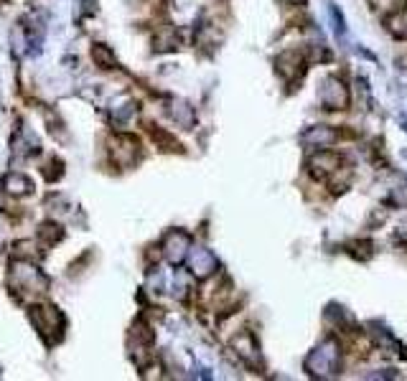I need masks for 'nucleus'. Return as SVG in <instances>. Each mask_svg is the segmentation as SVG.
Returning <instances> with one entry per match:
<instances>
[{"instance_id":"nucleus-7","label":"nucleus","mask_w":407,"mask_h":381,"mask_svg":"<svg viewBox=\"0 0 407 381\" xmlns=\"http://www.w3.org/2000/svg\"><path fill=\"white\" fill-rule=\"evenodd\" d=\"M217 270V259L209 249H194L191 252V272L196 277H209Z\"/></svg>"},{"instance_id":"nucleus-11","label":"nucleus","mask_w":407,"mask_h":381,"mask_svg":"<svg viewBox=\"0 0 407 381\" xmlns=\"http://www.w3.org/2000/svg\"><path fill=\"white\" fill-rule=\"evenodd\" d=\"M92 59L100 64L102 69H112V66H118V62H115V53L102 44H97L94 49H92Z\"/></svg>"},{"instance_id":"nucleus-9","label":"nucleus","mask_w":407,"mask_h":381,"mask_svg":"<svg viewBox=\"0 0 407 381\" xmlns=\"http://www.w3.org/2000/svg\"><path fill=\"white\" fill-rule=\"evenodd\" d=\"M278 71H280L285 79L300 77V74H303V59H300L296 51H285L280 59H278Z\"/></svg>"},{"instance_id":"nucleus-8","label":"nucleus","mask_w":407,"mask_h":381,"mask_svg":"<svg viewBox=\"0 0 407 381\" xmlns=\"http://www.w3.org/2000/svg\"><path fill=\"white\" fill-rule=\"evenodd\" d=\"M336 130L334 127H328V124H316V127H311L306 135H303V142L308 145H313V148H328V145H334L336 142Z\"/></svg>"},{"instance_id":"nucleus-13","label":"nucleus","mask_w":407,"mask_h":381,"mask_svg":"<svg viewBox=\"0 0 407 381\" xmlns=\"http://www.w3.org/2000/svg\"><path fill=\"white\" fill-rule=\"evenodd\" d=\"M389 31L397 36V38H405L407 36V16L405 13H395V16H389Z\"/></svg>"},{"instance_id":"nucleus-5","label":"nucleus","mask_w":407,"mask_h":381,"mask_svg":"<svg viewBox=\"0 0 407 381\" xmlns=\"http://www.w3.org/2000/svg\"><path fill=\"white\" fill-rule=\"evenodd\" d=\"M308 166H311V173H313V176L324 178V176H328V173H334V170L341 166V158H339L336 153L321 148V153H316V155L311 158Z\"/></svg>"},{"instance_id":"nucleus-6","label":"nucleus","mask_w":407,"mask_h":381,"mask_svg":"<svg viewBox=\"0 0 407 381\" xmlns=\"http://www.w3.org/2000/svg\"><path fill=\"white\" fill-rule=\"evenodd\" d=\"M186 249H189V237L183 234V231H173L166 237V244H163V254L168 257V262H181L183 254H186Z\"/></svg>"},{"instance_id":"nucleus-3","label":"nucleus","mask_w":407,"mask_h":381,"mask_svg":"<svg viewBox=\"0 0 407 381\" xmlns=\"http://www.w3.org/2000/svg\"><path fill=\"white\" fill-rule=\"evenodd\" d=\"M318 99H321V105L326 109H344L349 105V89L339 77H328V79L321 81Z\"/></svg>"},{"instance_id":"nucleus-1","label":"nucleus","mask_w":407,"mask_h":381,"mask_svg":"<svg viewBox=\"0 0 407 381\" xmlns=\"http://www.w3.org/2000/svg\"><path fill=\"white\" fill-rule=\"evenodd\" d=\"M339 361H341L339 343H336V341H326V343H321V346L306 358V369L313 373V376H331V373L339 369Z\"/></svg>"},{"instance_id":"nucleus-4","label":"nucleus","mask_w":407,"mask_h":381,"mask_svg":"<svg viewBox=\"0 0 407 381\" xmlns=\"http://www.w3.org/2000/svg\"><path fill=\"white\" fill-rule=\"evenodd\" d=\"M31 318H34V323H36V328L41 330V333H51V330H56V333H62L64 328V318L62 313L56 311V308H51V305H38V308H34V313H31Z\"/></svg>"},{"instance_id":"nucleus-2","label":"nucleus","mask_w":407,"mask_h":381,"mask_svg":"<svg viewBox=\"0 0 407 381\" xmlns=\"http://www.w3.org/2000/svg\"><path fill=\"white\" fill-rule=\"evenodd\" d=\"M13 283L18 290H26V293H46V287H49V280L41 275V270L34 265H28V262H16L13 267Z\"/></svg>"},{"instance_id":"nucleus-10","label":"nucleus","mask_w":407,"mask_h":381,"mask_svg":"<svg viewBox=\"0 0 407 381\" xmlns=\"http://www.w3.org/2000/svg\"><path fill=\"white\" fill-rule=\"evenodd\" d=\"M235 348H237V354L242 356L247 364H257L260 354H257V343H254V338L250 336V333H242V336H237L235 338Z\"/></svg>"},{"instance_id":"nucleus-12","label":"nucleus","mask_w":407,"mask_h":381,"mask_svg":"<svg viewBox=\"0 0 407 381\" xmlns=\"http://www.w3.org/2000/svg\"><path fill=\"white\" fill-rule=\"evenodd\" d=\"M5 188H8V194L13 196H23L31 191V181L23 176H8L5 178Z\"/></svg>"}]
</instances>
